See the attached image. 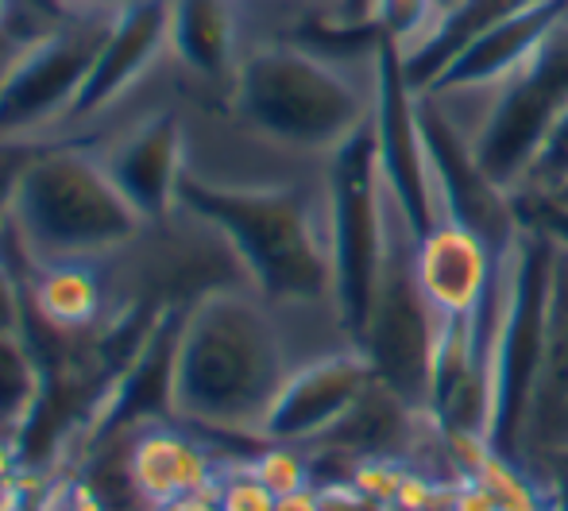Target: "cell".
Wrapping results in <instances>:
<instances>
[{
	"instance_id": "cell-10",
	"label": "cell",
	"mask_w": 568,
	"mask_h": 511,
	"mask_svg": "<svg viewBox=\"0 0 568 511\" xmlns=\"http://www.w3.org/2000/svg\"><path fill=\"white\" fill-rule=\"evenodd\" d=\"M166 16H171V0H124L116 8L90 67V78L67 117V128L105 117L151 74V67L171 51Z\"/></svg>"
},
{
	"instance_id": "cell-17",
	"label": "cell",
	"mask_w": 568,
	"mask_h": 511,
	"mask_svg": "<svg viewBox=\"0 0 568 511\" xmlns=\"http://www.w3.org/2000/svg\"><path fill=\"white\" fill-rule=\"evenodd\" d=\"M568 12V0H546V4L530 8V12L515 16L503 28H495L491 36H484L479 43H471L460 59L437 78L429 90H442V86H495L518 70L534 54V47L557 28V20ZM426 90V93H429Z\"/></svg>"
},
{
	"instance_id": "cell-8",
	"label": "cell",
	"mask_w": 568,
	"mask_h": 511,
	"mask_svg": "<svg viewBox=\"0 0 568 511\" xmlns=\"http://www.w3.org/2000/svg\"><path fill=\"white\" fill-rule=\"evenodd\" d=\"M549 237H554V263H549L546 341L507 458H515L546 489V497H554L568 473V237L554 229Z\"/></svg>"
},
{
	"instance_id": "cell-2",
	"label": "cell",
	"mask_w": 568,
	"mask_h": 511,
	"mask_svg": "<svg viewBox=\"0 0 568 511\" xmlns=\"http://www.w3.org/2000/svg\"><path fill=\"white\" fill-rule=\"evenodd\" d=\"M383 36L333 51L306 39H255L229 86V113L247 140L302 163H329L379 109Z\"/></svg>"
},
{
	"instance_id": "cell-11",
	"label": "cell",
	"mask_w": 568,
	"mask_h": 511,
	"mask_svg": "<svg viewBox=\"0 0 568 511\" xmlns=\"http://www.w3.org/2000/svg\"><path fill=\"white\" fill-rule=\"evenodd\" d=\"M372 380V361L356 345L298 364L291 372V380H286V388L278 391L275 407H271L263 442L314 445L356 407V399L364 395Z\"/></svg>"
},
{
	"instance_id": "cell-22",
	"label": "cell",
	"mask_w": 568,
	"mask_h": 511,
	"mask_svg": "<svg viewBox=\"0 0 568 511\" xmlns=\"http://www.w3.org/2000/svg\"><path fill=\"white\" fill-rule=\"evenodd\" d=\"M406 465H410V461H398V458H359L348 465L344 481H348L372 508L390 511V504H395V497H398V484H403V477H406Z\"/></svg>"
},
{
	"instance_id": "cell-1",
	"label": "cell",
	"mask_w": 568,
	"mask_h": 511,
	"mask_svg": "<svg viewBox=\"0 0 568 511\" xmlns=\"http://www.w3.org/2000/svg\"><path fill=\"white\" fill-rule=\"evenodd\" d=\"M352 345L356 341L333 307L286 310L252 287L202 294L182 310L174 349V422L202 434L263 442L267 414L291 372Z\"/></svg>"
},
{
	"instance_id": "cell-25",
	"label": "cell",
	"mask_w": 568,
	"mask_h": 511,
	"mask_svg": "<svg viewBox=\"0 0 568 511\" xmlns=\"http://www.w3.org/2000/svg\"><path fill=\"white\" fill-rule=\"evenodd\" d=\"M453 511H499V500L479 481H456L453 484Z\"/></svg>"
},
{
	"instance_id": "cell-4",
	"label": "cell",
	"mask_w": 568,
	"mask_h": 511,
	"mask_svg": "<svg viewBox=\"0 0 568 511\" xmlns=\"http://www.w3.org/2000/svg\"><path fill=\"white\" fill-rule=\"evenodd\" d=\"M12 233L36 263H105L132 249L148 221L109 179L98 143L54 140L23 174L12 206Z\"/></svg>"
},
{
	"instance_id": "cell-19",
	"label": "cell",
	"mask_w": 568,
	"mask_h": 511,
	"mask_svg": "<svg viewBox=\"0 0 568 511\" xmlns=\"http://www.w3.org/2000/svg\"><path fill=\"white\" fill-rule=\"evenodd\" d=\"M252 473L267 484L275 497H291V492L314 489V458H310L306 445H291V442H263L252 453Z\"/></svg>"
},
{
	"instance_id": "cell-14",
	"label": "cell",
	"mask_w": 568,
	"mask_h": 511,
	"mask_svg": "<svg viewBox=\"0 0 568 511\" xmlns=\"http://www.w3.org/2000/svg\"><path fill=\"white\" fill-rule=\"evenodd\" d=\"M171 54L197 82L229 93L240 59L247 54L244 8L240 0H171L166 16Z\"/></svg>"
},
{
	"instance_id": "cell-20",
	"label": "cell",
	"mask_w": 568,
	"mask_h": 511,
	"mask_svg": "<svg viewBox=\"0 0 568 511\" xmlns=\"http://www.w3.org/2000/svg\"><path fill=\"white\" fill-rule=\"evenodd\" d=\"M565 187H568V109L561 113V121L554 124L549 140L541 143L538 159H534L530 174H526V182H523V190H518L515 202H523V198L549 202V198H557Z\"/></svg>"
},
{
	"instance_id": "cell-31",
	"label": "cell",
	"mask_w": 568,
	"mask_h": 511,
	"mask_svg": "<svg viewBox=\"0 0 568 511\" xmlns=\"http://www.w3.org/2000/svg\"><path fill=\"white\" fill-rule=\"evenodd\" d=\"M54 8H59V4H54Z\"/></svg>"
},
{
	"instance_id": "cell-24",
	"label": "cell",
	"mask_w": 568,
	"mask_h": 511,
	"mask_svg": "<svg viewBox=\"0 0 568 511\" xmlns=\"http://www.w3.org/2000/svg\"><path fill=\"white\" fill-rule=\"evenodd\" d=\"M23 325H28V294H23L20 275L0 260V333L23 338Z\"/></svg>"
},
{
	"instance_id": "cell-23",
	"label": "cell",
	"mask_w": 568,
	"mask_h": 511,
	"mask_svg": "<svg viewBox=\"0 0 568 511\" xmlns=\"http://www.w3.org/2000/svg\"><path fill=\"white\" fill-rule=\"evenodd\" d=\"M54 143V136H43V140H0V237H4L8 221H12V206L16 194H20L23 174L31 171L39 156Z\"/></svg>"
},
{
	"instance_id": "cell-18",
	"label": "cell",
	"mask_w": 568,
	"mask_h": 511,
	"mask_svg": "<svg viewBox=\"0 0 568 511\" xmlns=\"http://www.w3.org/2000/svg\"><path fill=\"white\" fill-rule=\"evenodd\" d=\"M39 364L23 338L0 333V442H20L39 403Z\"/></svg>"
},
{
	"instance_id": "cell-27",
	"label": "cell",
	"mask_w": 568,
	"mask_h": 511,
	"mask_svg": "<svg viewBox=\"0 0 568 511\" xmlns=\"http://www.w3.org/2000/svg\"><path fill=\"white\" fill-rule=\"evenodd\" d=\"M275 511H325V497L322 489H302V492H291V497H278L275 500Z\"/></svg>"
},
{
	"instance_id": "cell-16",
	"label": "cell",
	"mask_w": 568,
	"mask_h": 511,
	"mask_svg": "<svg viewBox=\"0 0 568 511\" xmlns=\"http://www.w3.org/2000/svg\"><path fill=\"white\" fill-rule=\"evenodd\" d=\"M538 4H546V0H453V4H445L442 20L429 31L426 43L418 51L403 54V74L410 82V90L426 93L471 43H479L495 28H503L507 20H515V16L530 12Z\"/></svg>"
},
{
	"instance_id": "cell-15",
	"label": "cell",
	"mask_w": 568,
	"mask_h": 511,
	"mask_svg": "<svg viewBox=\"0 0 568 511\" xmlns=\"http://www.w3.org/2000/svg\"><path fill=\"white\" fill-rule=\"evenodd\" d=\"M28 314L59 333H90L120 307L109 299L101 263H36L23 275Z\"/></svg>"
},
{
	"instance_id": "cell-12",
	"label": "cell",
	"mask_w": 568,
	"mask_h": 511,
	"mask_svg": "<svg viewBox=\"0 0 568 511\" xmlns=\"http://www.w3.org/2000/svg\"><path fill=\"white\" fill-rule=\"evenodd\" d=\"M124 465L143 504L159 508L190 492H210L225 461L213 458L194 427L159 419L124 438Z\"/></svg>"
},
{
	"instance_id": "cell-26",
	"label": "cell",
	"mask_w": 568,
	"mask_h": 511,
	"mask_svg": "<svg viewBox=\"0 0 568 511\" xmlns=\"http://www.w3.org/2000/svg\"><path fill=\"white\" fill-rule=\"evenodd\" d=\"M47 31V28H43ZM39 31H0V86H4V78H8V70H12V62L20 59V51L23 47L36 39Z\"/></svg>"
},
{
	"instance_id": "cell-13",
	"label": "cell",
	"mask_w": 568,
	"mask_h": 511,
	"mask_svg": "<svg viewBox=\"0 0 568 511\" xmlns=\"http://www.w3.org/2000/svg\"><path fill=\"white\" fill-rule=\"evenodd\" d=\"M499 252L460 221H437L422 233L418 275L442 322H468L484 310Z\"/></svg>"
},
{
	"instance_id": "cell-3",
	"label": "cell",
	"mask_w": 568,
	"mask_h": 511,
	"mask_svg": "<svg viewBox=\"0 0 568 511\" xmlns=\"http://www.w3.org/2000/svg\"><path fill=\"white\" fill-rule=\"evenodd\" d=\"M179 210L213 226L236 252L252 291L286 310L333 307L329 167L310 179L229 182L194 163L179 190Z\"/></svg>"
},
{
	"instance_id": "cell-7",
	"label": "cell",
	"mask_w": 568,
	"mask_h": 511,
	"mask_svg": "<svg viewBox=\"0 0 568 511\" xmlns=\"http://www.w3.org/2000/svg\"><path fill=\"white\" fill-rule=\"evenodd\" d=\"M116 8L70 12L23 47L0 86V140H43L67 128Z\"/></svg>"
},
{
	"instance_id": "cell-5",
	"label": "cell",
	"mask_w": 568,
	"mask_h": 511,
	"mask_svg": "<svg viewBox=\"0 0 568 511\" xmlns=\"http://www.w3.org/2000/svg\"><path fill=\"white\" fill-rule=\"evenodd\" d=\"M383 226H387L383 229V260L379 275H375L364 333H359V349H364L375 377L387 388H395L398 395L410 399L422 411H429L434 364L445 322L418 275L422 229L414 226L410 210L403 206L390 182L387 194H383Z\"/></svg>"
},
{
	"instance_id": "cell-9",
	"label": "cell",
	"mask_w": 568,
	"mask_h": 511,
	"mask_svg": "<svg viewBox=\"0 0 568 511\" xmlns=\"http://www.w3.org/2000/svg\"><path fill=\"white\" fill-rule=\"evenodd\" d=\"M98 156L120 194L148 221V229L166 226L179 213V190L186 179L190 156L186 124L174 109L140 117L113 140L98 143Z\"/></svg>"
},
{
	"instance_id": "cell-28",
	"label": "cell",
	"mask_w": 568,
	"mask_h": 511,
	"mask_svg": "<svg viewBox=\"0 0 568 511\" xmlns=\"http://www.w3.org/2000/svg\"><path fill=\"white\" fill-rule=\"evenodd\" d=\"M151 511H221V504H217V492L210 489V492H190V497H179L171 504H159Z\"/></svg>"
},
{
	"instance_id": "cell-6",
	"label": "cell",
	"mask_w": 568,
	"mask_h": 511,
	"mask_svg": "<svg viewBox=\"0 0 568 511\" xmlns=\"http://www.w3.org/2000/svg\"><path fill=\"white\" fill-rule=\"evenodd\" d=\"M383 194L387 171L379 159L375 121L329 159V233H333V302L344 330L359 345L383 260Z\"/></svg>"
},
{
	"instance_id": "cell-30",
	"label": "cell",
	"mask_w": 568,
	"mask_h": 511,
	"mask_svg": "<svg viewBox=\"0 0 568 511\" xmlns=\"http://www.w3.org/2000/svg\"><path fill=\"white\" fill-rule=\"evenodd\" d=\"M314 4L329 8V12H337V16H352V0H314Z\"/></svg>"
},
{
	"instance_id": "cell-29",
	"label": "cell",
	"mask_w": 568,
	"mask_h": 511,
	"mask_svg": "<svg viewBox=\"0 0 568 511\" xmlns=\"http://www.w3.org/2000/svg\"><path fill=\"white\" fill-rule=\"evenodd\" d=\"M51 4L67 8V12H78V8H116L124 0H51Z\"/></svg>"
},
{
	"instance_id": "cell-21",
	"label": "cell",
	"mask_w": 568,
	"mask_h": 511,
	"mask_svg": "<svg viewBox=\"0 0 568 511\" xmlns=\"http://www.w3.org/2000/svg\"><path fill=\"white\" fill-rule=\"evenodd\" d=\"M213 492H217L221 511H275V500H278L275 492L252 473V461L247 458L225 461Z\"/></svg>"
}]
</instances>
